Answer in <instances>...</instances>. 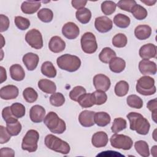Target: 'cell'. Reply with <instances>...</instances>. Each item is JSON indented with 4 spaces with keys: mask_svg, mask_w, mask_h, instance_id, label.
Wrapping results in <instances>:
<instances>
[{
    "mask_svg": "<svg viewBox=\"0 0 157 157\" xmlns=\"http://www.w3.org/2000/svg\"><path fill=\"white\" fill-rule=\"evenodd\" d=\"M126 117L129 121L130 129L136 131L140 135H147L150 130V124L145 118L139 113L129 112Z\"/></svg>",
    "mask_w": 157,
    "mask_h": 157,
    "instance_id": "1",
    "label": "cell"
},
{
    "mask_svg": "<svg viewBox=\"0 0 157 157\" xmlns=\"http://www.w3.org/2000/svg\"><path fill=\"white\" fill-rule=\"evenodd\" d=\"M44 123L48 129L54 134H63L66 129L64 121L61 119L55 112H50L45 117Z\"/></svg>",
    "mask_w": 157,
    "mask_h": 157,
    "instance_id": "2",
    "label": "cell"
},
{
    "mask_svg": "<svg viewBox=\"0 0 157 157\" xmlns=\"http://www.w3.org/2000/svg\"><path fill=\"white\" fill-rule=\"evenodd\" d=\"M56 63L61 69L73 72L80 68L81 66V60L75 55L64 54L57 58Z\"/></svg>",
    "mask_w": 157,
    "mask_h": 157,
    "instance_id": "3",
    "label": "cell"
},
{
    "mask_svg": "<svg viewBox=\"0 0 157 157\" xmlns=\"http://www.w3.org/2000/svg\"><path fill=\"white\" fill-rule=\"evenodd\" d=\"M44 143L48 148L56 152L67 155L70 151L69 144L53 134L47 135L45 137Z\"/></svg>",
    "mask_w": 157,
    "mask_h": 157,
    "instance_id": "4",
    "label": "cell"
},
{
    "mask_svg": "<svg viewBox=\"0 0 157 157\" xmlns=\"http://www.w3.org/2000/svg\"><path fill=\"white\" fill-rule=\"evenodd\" d=\"M136 88L138 93L144 96L153 95L156 91L154 78L148 75L142 76L137 81Z\"/></svg>",
    "mask_w": 157,
    "mask_h": 157,
    "instance_id": "5",
    "label": "cell"
},
{
    "mask_svg": "<svg viewBox=\"0 0 157 157\" xmlns=\"http://www.w3.org/2000/svg\"><path fill=\"white\" fill-rule=\"evenodd\" d=\"M39 139V132L34 129L27 131L21 143V148L30 153L34 152L37 149V142Z\"/></svg>",
    "mask_w": 157,
    "mask_h": 157,
    "instance_id": "6",
    "label": "cell"
},
{
    "mask_svg": "<svg viewBox=\"0 0 157 157\" xmlns=\"http://www.w3.org/2000/svg\"><path fill=\"white\" fill-rule=\"evenodd\" d=\"M112 147L118 149L128 150L132 147L133 142L131 138L124 134H118L115 133L112 135L110 139Z\"/></svg>",
    "mask_w": 157,
    "mask_h": 157,
    "instance_id": "7",
    "label": "cell"
},
{
    "mask_svg": "<svg viewBox=\"0 0 157 157\" xmlns=\"http://www.w3.org/2000/svg\"><path fill=\"white\" fill-rule=\"evenodd\" d=\"M80 44L82 50L88 54H92L98 49L96 37L91 32H86L82 35Z\"/></svg>",
    "mask_w": 157,
    "mask_h": 157,
    "instance_id": "8",
    "label": "cell"
},
{
    "mask_svg": "<svg viewBox=\"0 0 157 157\" xmlns=\"http://www.w3.org/2000/svg\"><path fill=\"white\" fill-rule=\"evenodd\" d=\"M25 40L33 48L40 49L43 47L42 36L36 29H32L26 33Z\"/></svg>",
    "mask_w": 157,
    "mask_h": 157,
    "instance_id": "9",
    "label": "cell"
},
{
    "mask_svg": "<svg viewBox=\"0 0 157 157\" xmlns=\"http://www.w3.org/2000/svg\"><path fill=\"white\" fill-rule=\"evenodd\" d=\"M94 26L98 32L105 33L112 29L113 22L109 18L105 16H101L95 19Z\"/></svg>",
    "mask_w": 157,
    "mask_h": 157,
    "instance_id": "10",
    "label": "cell"
},
{
    "mask_svg": "<svg viewBox=\"0 0 157 157\" xmlns=\"http://www.w3.org/2000/svg\"><path fill=\"white\" fill-rule=\"evenodd\" d=\"M110 80L105 75L99 74L93 77V85L96 90L107 91L110 86Z\"/></svg>",
    "mask_w": 157,
    "mask_h": 157,
    "instance_id": "11",
    "label": "cell"
},
{
    "mask_svg": "<svg viewBox=\"0 0 157 157\" xmlns=\"http://www.w3.org/2000/svg\"><path fill=\"white\" fill-rule=\"evenodd\" d=\"M62 33L63 36L68 39H75L78 36L80 29L75 23L70 21L63 25Z\"/></svg>",
    "mask_w": 157,
    "mask_h": 157,
    "instance_id": "12",
    "label": "cell"
},
{
    "mask_svg": "<svg viewBox=\"0 0 157 157\" xmlns=\"http://www.w3.org/2000/svg\"><path fill=\"white\" fill-rule=\"evenodd\" d=\"M139 69L143 75H155L156 73V64L149 59H143L139 63Z\"/></svg>",
    "mask_w": 157,
    "mask_h": 157,
    "instance_id": "13",
    "label": "cell"
},
{
    "mask_svg": "<svg viewBox=\"0 0 157 157\" xmlns=\"http://www.w3.org/2000/svg\"><path fill=\"white\" fill-rule=\"evenodd\" d=\"M18 88L13 85H8L3 86L0 90V97L2 99H14L18 96Z\"/></svg>",
    "mask_w": 157,
    "mask_h": 157,
    "instance_id": "14",
    "label": "cell"
},
{
    "mask_svg": "<svg viewBox=\"0 0 157 157\" xmlns=\"http://www.w3.org/2000/svg\"><path fill=\"white\" fill-rule=\"evenodd\" d=\"M45 115V109L39 105H33L29 110V118L31 120L36 123L42 122Z\"/></svg>",
    "mask_w": 157,
    "mask_h": 157,
    "instance_id": "15",
    "label": "cell"
},
{
    "mask_svg": "<svg viewBox=\"0 0 157 157\" xmlns=\"http://www.w3.org/2000/svg\"><path fill=\"white\" fill-rule=\"evenodd\" d=\"M156 46L151 43H148L142 45L139 51V54L142 59H149L156 58Z\"/></svg>",
    "mask_w": 157,
    "mask_h": 157,
    "instance_id": "16",
    "label": "cell"
},
{
    "mask_svg": "<svg viewBox=\"0 0 157 157\" xmlns=\"http://www.w3.org/2000/svg\"><path fill=\"white\" fill-rule=\"evenodd\" d=\"M95 112L91 110H85L82 111L78 116V121L83 127L93 126L94 123V117Z\"/></svg>",
    "mask_w": 157,
    "mask_h": 157,
    "instance_id": "17",
    "label": "cell"
},
{
    "mask_svg": "<svg viewBox=\"0 0 157 157\" xmlns=\"http://www.w3.org/2000/svg\"><path fill=\"white\" fill-rule=\"evenodd\" d=\"M23 62L28 71H34L37 66L39 58L37 54L34 53H27L23 56Z\"/></svg>",
    "mask_w": 157,
    "mask_h": 157,
    "instance_id": "18",
    "label": "cell"
},
{
    "mask_svg": "<svg viewBox=\"0 0 157 157\" xmlns=\"http://www.w3.org/2000/svg\"><path fill=\"white\" fill-rule=\"evenodd\" d=\"M65 42L61 37L58 36H53L48 43V48L53 53H60L65 49Z\"/></svg>",
    "mask_w": 157,
    "mask_h": 157,
    "instance_id": "19",
    "label": "cell"
},
{
    "mask_svg": "<svg viewBox=\"0 0 157 157\" xmlns=\"http://www.w3.org/2000/svg\"><path fill=\"white\" fill-rule=\"evenodd\" d=\"M109 141L107 134L104 131H99L94 133L91 138L92 145L96 148L104 147Z\"/></svg>",
    "mask_w": 157,
    "mask_h": 157,
    "instance_id": "20",
    "label": "cell"
},
{
    "mask_svg": "<svg viewBox=\"0 0 157 157\" xmlns=\"http://www.w3.org/2000/svg\"><path fill=\"white\" fill-rule=\"evenodd\" d=\"M41 6L39 1H25L21 5V10L25 14H33L36 12Z\"/></svg>",
    "mask_w": 157,
    "mask_h": 157,
    "instance_id": "21",
    "label": "cell"
},
{
    "mask_svg": "<svg viewBox=\"0 0 157 157\" xmlns=\"http://www.w3.org/2000/svg\"><path fill=\"white\" fill-rule=\"evenodd\" d=\"M151 34V28L147 25H140L134 29V35L139 40H145Z\"/></svg>",
    "mask_w": 157,
    "mask_h": 157,
    "instance_id": "22",
    "label": "cell"
},
{
    "mask_svg": "<svg viewBox=\"0 0 157 157\" xmlns=\"http://www.w3.org/2000/svg\"><path fill=\"white\" fill-rule=\"evenodd\" d=\"M11 78L15 81H21L25 78V72L22 66L18 64L12 65L9 69Z\"/></svg>",
    "mask_w": 157,
    "mask_h": 157,
    "instance_id": "23",
    "label": "cell"
},
{
    "mask_svg": "<svg viewBox=\"0 0 157 157\" xmlns=\"http://www.w3.org/2000/svg\"><path fill=\"white\" fill-rule=\"evenodd\" d=\"M38 87L47 94H53L56 90L55 83L48 79H41L38 82Z\"/></svg>",
    "mask_w": 157,
    "mask_h": 157,
    "instance_id": "24",
    "label": "cell"
},
{
    "mask_svg": "<svg viewBox=\"0 0 157 157\" xmlns=\"http://www.w3.org/2000/svg\"><path fill=\"white\" fill-rule=\"evenodd\" d=\"M125 67V61L120 57H115L109 62V69L115 73L121 72L124 71Z\"/></svg>",
    "mask_w": 157,
    "mask_h": 157,
    "instance_id": "25",
    "label": "cell"
},
{
    "mask_svg": "<svg viewBox=\"0 0 157 157\" xmlns=\"http://www.w3.org/2000/svg\"><path fill=\"white\" fill-rule=\"evenodd\" d=\"M94 120V123L98 126L104 127L110 123L111 118L108 113L105 112H95Z\"/></svg>",
    "mask_w": 157,
    "mask_h": 157,
    "instance_id": "26",
    "label": "cell"
},
{
    "mask_svg": "<svg viewBox=\"0 0 157 157\" xmlns=\"http://www.w3.org/2000/svg\"><path fill=\"white\" fill-rule=\"evenodd\" d=\"M76 18L82 24L88 23L91 18V12L88 8H82L75 12Z\"/></svg>",
    "mask_w": 157,
    "mask_h": 157,
    "instance_id": "27",
    "label": "cell"
},
{
    "mask_svg": "<svg viewBox=\"0 0 157 157\" xmlns=\"http://www.w3.org/2000/svg\"><path fill=\"white\" fill-rule=\"evenodd\" d=\"M41 72L45 76L48 78H54L56 75V70L53 63L47 61L43 63L41 66Z\"/></svg>",
    "mask_w": 157,
    "mask_h": 157,
    "instance_id": "28",
    "label": "cell"
},
{
    "mask_svg": "<svg viewBox=\"0 0 157 157\" xmlns=\"http://www.w3.org/2000/svg\"><path fill=\"white\" fill-rule=\"evenodd\" d=\"M116 57V53L110 47H105L100 52L99 58L104 63L108 64L113 58Z\"/></svg>",
    "mask_w": 157,
    "mask_h": 157,
    "instance_id": "29",
    "label": "cell"
},
{
    "mask_svg": "<svg viewBox=\"0 0 157 157\" xmlns=\"http://www.w3.org/2000/svg\"><path fill=\"white\" fill-rule=\"evenodd\" d=\"M113 23L118 28H126L130 25L131 20L128 16L123 13H118L113 18Z\"/></svg>",
    "mask_w": 157,
    "mask_h": 157,
    "instance_id": "30",
    "label": "cell"
},
{
    "mask_svg": "<svg viewBox=\"0 0 157 157\" xmlns=\"http://www.w3.org/2000/svg\"><path fill=\"white\" fill-rule=\"evenodd\" d=\"M77 102L78 104L83 108L91 107L94 105L92 93H84L82 94L78 99Z\"/></svg>",
    "mask_w": 157,
    "mask_h": 157,
    "instance_id": "31",
    "label": "cell"
},
{
    "mask_svg": "<svg viewBox=\"0 0 157 157\" xmlns=\"http://www.w3.org/2000/svg\"><path fill=\"white\" fill-rule=\"evenodd\" d=\"M134 148L136 151L143 157H147L150 156V151L147 142L144 140H138L134 144Z\"/></svg>",
    "mask_w": 157,
    "mask_h": 157,
    "instance_id": "32",
    "label": "cell"
},
{
    "mask_svg": "<svg viewBox=\"0 0 157 157\" xmlns=\"http://www.w3.org/2000/svg\"><path fill=\"white\" fill-rule=\"evenodd\" d=\"M129 91V84L124 80H120L115 86L114 91L118 97H123L127 94Z\"/></svg>",
    "mask_w": 157,
    "mask_h": 157,
    "instance_id": "33",
    "label": "cell"
},
{
    "mask_svg": "<svg viewBox=\"0 0 157 157\" xmlns=\"http://www.w3.org/2000/svg\"><path fill=\"white\" fill-rule=\"evenodd\" d=\"M37 17L40 21L44 23H49L53 20V13L50 9L43 8L37 12Z\"/></svg>",
    "mask_w": 157,
    "mask_h": 157,
    "instance_id": "34",
    "label": "cell"
},
{
    "mask_svg": "<svg viewBox=\"0 0 157 157\" xmlns=\"http://www.w3.org/2000/svg\"><path fill=\"white\" fill-rule=\"evenodd\" d=\"M127 104L132 108L140 109L143 106V101L136 94H131L126 99Z\"/></svg>",
    "mask_w": 157,
    "mask_h": 157,
    "instance_id": "35",
    "label": "cell"
},
{
    "mask_svg": "<svg viewBox=\"0 0 157 157\" xmlns=\"http://www.w3.org/2000/svg\"><path fill=\"white\" fill-rule=\"evenodd\" d=\"M23 96L27 102L33 103L37 99L38 94L34 88L28 87L23 90Z\"/></svg>",
    "mask_w": 157,
    "mask_h": 157,
    "instance_id": "36",
    "label": "cell"
},
{
    "mask_svg": "<svg viewBox=\"0 0 157 157\" xmlns=\"http://www.w3.org/2000/svg\"><path fill=\"white\" fill-rule=\"evenodd\" d=\"M131 13L134 17L138 20H144L148 15L147 10L144 7L139 4H136L134 7Z\"/></svg>",
    "mask_w": 157,
    "mask_h": 157,
    "instance_id": "37",
    "label": "cell"
},
{
    "mask_svg": "<svg viewBox=\"0 0 157 157\" xmlns=\"http://www.w3.org/2000/svg\"><path fill=\"white\" fill-rule=\"evenodd\" d=\"M127 123L126 120L123 118H116L114 119L111 127V130L113 133H118L126 128Z\"/></svg>",
    "mask_w": 157,
    "mask_h": 157,
    "instance_id": "38",
    "label": "cell"
},
{
    "mask_svg": "<svg viewBox=\"0 0 157 157\" xmlns=\"http://www.w3.org/2000/svg\"><path fill=\"white\" fill-rule=\"evenodd\" d=\"M10 109L12 114L17 118H20L25 115V107L21 103L15 102L10 106Z\"/></svg>",
    "mask_w": 157,
    "mask_h": 157,
    "instance_id": "39",
    "label": "cell"
},
{
    "mask_svg": "<svg viewBox=\"0 0 157 157\" xmlns=\"http://www.w3.org/2000/svg\"><path fill=\"white\" fill-rule=\"evenodd\" d=\"M112 42L114 47L117 48H123L126 45L128 39L125 34L123 33H118L113 36Z\"/></svg>",
    "mask_w": 157,
    "mask_h": 157,
    "instance_id": "40",
    "label": "cell"
},
{
    "mask_svg": "<svg viewBox=\"0 0 157 157\" xmlns=\"http://www.w3.org/2000/svg\"><path fill=\"white\" fill-rule=\"evenodd\" d=\"M117 4L112 1H105L101 4V10L104 15H110L115 12Z\"/></svg>",
    "mask_w": 157,
    "mask_h": 157,
    "instance_id": "41",
    "label": "cell"
},
{
    "mask_svg": "<svg viewBox=\"0 0 157 157\" xmlns=\"http://www.w3.org/2000/svg\"><path fill=\"white\" fill-rule=\"evenodd\" d=\"M50 102L55 107H60L65 102V98L61 93H54L50 97Z\"/></svg>",
    "mask_w": 157,
    "mask_h": 157,
    "instance_id": "42",
    "label": "cell"
},
{
    "mask_svg": "<svg viewBox=\"0 0 157 157\" xmlns=\"http://www.w3.org/2000/svg\"><path fill=\"white\" fill-rule=\"evenodd\" d=\"M6 128L11 136H15L20 134L22 126L21 123L18 121H17L10 123H6Z\"/></svg>",
    "mask_w": 157,
    "mask_h": 157,
    "instance_id": "43",
    "label": "cell"
},
{
    "mask_svg": "<svg viewBox=\"0 0 157 157\" xmlns=\"http://www.w3.org/2000/svg\"><path fill=\"white\" fill-rule=\"evenodd\" d=\"M136 4L137 3L134 0H121L118 2L117 6L124 11L131 12Z\"/></svg>",
    "mask_w": 157,
    "mask_h": 157,
    "instance_id": "44",
    "label": "cell"
},
{
    "mask_svg": "<svg viewBox=\"0 0 157 157\" xmlns=\"http://www.w3.org/2000/svg\"><path fill=\"white\" fill-rule=\"evenodd\" d=\"M93 99L94 101V104L96 105H102L104 104L107 99V96L105 91L101 90H96L92 93Z\"/></svg>",
    "mask_w": 157,
    "mask_h": 157,
    "instance_id": "45",
    "label": "cell"
},
{
    "mask_svg": "<svg viewBox=\"0 0 157 157\" xmlns=\"http://www.w3.org/2000/svg\"><path fill=\"white\" fill-rule=\"evenodd\" d=\"M14 23L16 26L20 30L24 31L27 29L30 26L29 20L21 16H17L14 18Z\"/></svg>",
    "mask_w": 157,
    "mask_h": 157,
    "instance_id": "46",
    "label": "cell"
},
{
    "mask_svg": "<svg viewBox=\"0 0 157 157\" xmlns=\"http://www.w3.org/2000/svg\"><path fill=\"white\" fill-rule=\"evenodd\" d=\"M2 117L6 123H10L18 121V118L14 117L12 114L10 106L6 107L2 109Z\"/></svg>",
    "mask_w": 157,
    "mask_h": 157,
    "instance_id": "47",
    "label": "cell"
},
{
    "mask_svg": "<svg viewBox=\"0 0 157 157\" xmlns=\"http://www.w3.org/2000/svg\"><path fill=\"white\" fill-rule=\"evenodd\" d=\"M86 93V90L83 86H76L69 93V98L74 101H77L78 98L83 94Z\"/></svg>",
    "mask_w": 157,
    "mask_h": 157,
    "instance_id": "48",
    "label": "cell"
},
{
    "mask_svg": "<svg viewBox=\"0 0 157 157\" xmlns=\"http://www.w3.org/2000/svg\"><path fill=\"white\" fill-rule=\"evenodd\" d=\"M147 107L150 111L151 112V117L155 123H157L156 121V115H157V101L156 98L150 100L147 104Z\"/></svg>",
    "mask_w": 157,
    "mask_h": 157,
    "instance_id": "49",
    "label": "cell"
},
{
    "mask_svg": "<svg viewBox=\"0 0 157 157\" xmlns=\"http://www.w3.org/2000/svg\"><path fill=\"white\" fill-rule=\"evenodd\" d=\"M11 136L8 132L7 128L4 126H0V143L1 144H6L10 139Z\"/></svg>",
    "mask_w": 157,
    "mask_h": 157,
    "instance_id": "50",
    "label": "cell"
},
{
    "mask_svg": "<svg viewBox=\"0 0 157 157\" xmlns=\"http://www.w3.org/2000/svg\"><path fill=\"white\" fill-rule=\"evenodd\" d=\"M0 24H1V26H0L1 33L7 31L8 29V28L9 27V25H10V21L9 20V18L3 14H1L0 15Z\"/></svg>",
    "mask_w": 157,
    "mask_h": 157,
    "instance_id": "51",
    "label": "cell"
},
{
    "mask_svg": "<svg viewBox=\"0 0 157 157\" xmlns=\"http://www.w3.org/2000/svg\"><path fill=\"white\" fill-rule=\"evenodd\" d=\"M86 3H87V1L84 0H72L71 1L72 7L77 10L83 8L86 4Z\"/></svg>",
    "mask_w": 157,
    "mask_h": 157,
    "instance_id": "52",
    "label": "cell"
},
{
    "mask_svg": "<svg viewBox=\"0 0 157 157\" xmlns=\"http://www.w3.org/2000/svg\"><path fill=\"white\" fill-rule=\"evenodd\" d=\"M1 156H12L13 157L15 156V151L13 150L10 148H2L0 150Z\"/></svg>",
    "mask_w": 157,
    "mask_h": 157,
    "instance_id": "53",
    "label": "cell"
},
{
    "mask_svg": "<svg viewBox=\"0 0 157 157\" xmlns=\"http://www.w3.org/2000/svg\"><path fill=\"white\" fill-rule=\"evenodd\" d=\"M0 73H1L0 74V79H1L0 83H2L4 81H6V79H7L6 71V69L2 66L0 67Z\"/></svg>",
    "mask_w": 157,
    "mask_h": 157,
    "instance_id": "54",
    "label": "cell"
},
{
    "mask_svg": "<svg viewBox=\"0 0 157 157\" xmlns=\"http://www.w3.org/2000/svg\"><path fill=\"white\" fill-rule=\"evenodd\" d=\"M140 1L142 3H144L145 5L148 6H153L156 2V0H152V1L151 0H140Z\"/></svg>",
    "mask_w": 157,
    "mask_h": 157,
    "instance_id": "55",
    "label": "cell"
},
{
    "mask_svg": "<svg viewBox=\"0 0 157 157\" xmlns=\"http://www.w3.org/2000/svg\"><path fill=\"white\" fill-rule=\"evenodd\" d=\"M156 148H157V146L156 145H154L152 148H151V155L153 156H156Z\"/></svg>",
    "mask_w": 157,
    "mask_h": 157,
    "instance_id": "56",
    "label": "cell"
},
{
    "mask_svg": "<svg viewBox=\"0 0 157 157\" xmlns=\"http://www.w3.org/2000/svg\"><path fill=\"white\" fill-rule=\"evenodd\" d=\"M156 129H155V131H154V132H153V139H154V140H155V141H156Z\"/></svg>",
    "mask_w": 157,
    "mask_h": 157,
    "instance_id": "57",
    "label": "cell"
}]
</instances>
